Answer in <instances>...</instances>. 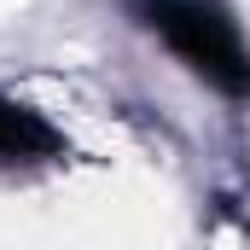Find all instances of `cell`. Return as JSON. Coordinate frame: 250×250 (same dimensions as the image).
Wrapping results in <instances>:
<instances>
[{"label": "cell", "instance_id": "cell-1", "mask_svg": "<svg viewBox=\"0 0 250 250\" xmlns=\"http://www.w3.org/2000/svg\"><path fill=\"white\" fill-rule=\"evenodd\" d=\"M140 23H151L169 53L181 64H192L204 82H215L221 93L245 99L250 93V47L239 41L233 18L215 0H134Z\"/></svg>", "mask_w": 250, "mask_h": 250}, {"label": "cell", "instance_id": "cell-2", "mask_svg": "<svg viewBox=\"0 0 250 250\" xmlns=\"http://www.w3.org/2000/svg\"><path fill=\"white\" fill-rule=\"evenodd\" d=\"M47 151H59V134L35 111L0 99V157H47Z\"/></svg>", "mask_w": 250, "mask_h": 250}]
</instances>
